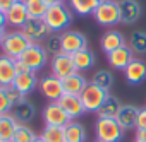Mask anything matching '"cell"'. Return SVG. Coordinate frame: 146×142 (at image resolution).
Returning a JSON list of instances; mask_svg holds the SVG:
<instances>
[{
	"mask_svg": "<svg viewBox=\"0 0 146 142\" xmlns=\"http://www.w3.org/2000/svg\"><path fill=\"white\" fill-rule=\"evenodd\" d=\"M43 21L46 22V26L52 33H60V31H65L69 28V24L72 22V14L64 4L52 5V7H48Z\"/></svg>",
	"mask_w": 146,
	"mask_h": 142,
	"instance_id": "obj_1",
	"label": "cell"
},
{
	"mask_svg": "<svg viewBox=\"0 0 146 142\" xmlns=\"http://www.w3.org/2000/svg\"><path fill=\"white\" fill-rule=\"evenodd\" d=\"M96 139L103 142H120L124 139V128L115 118H100L95 123Z\"/></svg>",
	"mask_w": 146,
	"mask_h": 142,
	"instance_id": "obj_2",
	"label": "cell"
},
{
	"mask_svg": "<svg viewBox=\"0 0 146 142\" xmlns=\"http://www.w3.org/2000/svg\"><path fill=\"white\" fill-rule=\"evenodd\" d=\"M79 98H81L83 106L88 113H98V110L102 108V105L108 98V91L93 84V82H88V86L84 87V91L81 93Z\"/></svg>",
	"mask_w": 146,
	"mask_h": 142,
	"instance_id": "obj_3",
	"label": "cell"
},
{
	"mask_svg": "<svg viewBox=\"0 0 146 142\" xmlns=\"http://www.w3.org/2000/svg\"><path fill=\"white\" fill-rule=\"evenodd\" d=\"M29 45H31V41L26 38V34L23 31H12V33H7L0 48H2V55L17 60Z\"/></svg>",
	"mask_w": 146,
	"mask_h": 142,
	"instance_id": "obj_4",
	"label": "cell"
},
{
	"mask_svg": "<svg viewBox=\"0 0 146 142\" xmlns=\"http://www.w3.org/2000/svg\"><path fill=\"white\" fill-rule=\"evenodd\" d=\"M93 17L102 26H115L120 22V11H119V0H102Z\"/></svg>",
	"mask_w": 146,
	"mask_h": 142,
	"instance_id": "obj_5",
	"label": "cell"
},
{
	"mask_svg": "<svg viewBox=\"0 0 146 142\" xmlns=\"http://www.w3.org/2000/svg\"><path fill=\"white\" fill-rule=\"evenodd\" d=\"M17 60L26 63L31 68V72H36L41 67H45V63L48 62V51L45 50V46H41L38 43H31Z\"/></svg>",
	"mask_w": 146,
	"mask_h": 142,
	"instance_id": "obj_6",
	"label": "cell"
},
{
	"mask_svg": "<svg viewBox=\"0 0 146 142\" xmlns=\"http://www.w3.org/2000/svg\"><path fill=\"white\" fill-rule=\"evenodd\" d=\"M50 68H52V76L58 77V79H64L67 76H72L76 74V65H74V60H72V55H67V53H58L55 57H52L50 60Z\"/></svg>",
	"mask_w": 146,
	"mask_h": 142,
	"instance_id": "obj_7",
	"label": "cell"
},
{
	"mask_svg": "<svg viewBox=\"0 0 146 142\" xmlns=\"http://www.w3.org/2000/svg\"><path fill=\"white\" fill-rule=\"evenodd\" d=\"M60 43H62V51L67 55H74L79 50L88 48V39L79 31H64L60 34Z\"/></svg>",
	"mask_w": 146,
	"mask_h": 142,
	"instance_id": "obj_8",
	"label": "cell"
},
{
	"mask_svg": "<svg viewBox=\"0 0 146 142\" xmlns=\"http://www.w3.org/2000/svg\"><path fill=\"white\" fill-rule=\"evenodd\" d=\"M38 87H40L41 94H43L50 103H57V101L64 96L62 79H58V77H55V76L41 77L40 82H38Z\"/></svg>",
	"mask_w": 146,
	"mask_h": 142,
	"instance_id": "obj_9",
	"label": "cell"
},
{
	"mask_svg": "<svg viewBox=\"0 0 146 142\" xmlns=\"http://www.w3.org/2000/svg\"><path fill=\"white\" fill-rule=\"evenodd\" d=\"M21 31L26 34V38L31 43H38V41L48 38L50 33H52L43 19H31V17L24 22V26L21 28Z\"/></svg>",
	"mask_w": 146,
	"mask_h": 142,
	"instance_id": "obj_10",
	"label": "cell"
},
{
	"mask_svg": "<svg viewBox=\"0 0 146 142\" xmlns=\"http://www.w3.org/2000/svg\"><path fill=\"white\" fill-rule=\"evenodd\" d=\"M43 120L45 125H52V127H65L69 122H72L58 103H48L43 108Z\"/></svg>",
	"mask_w": 146,
	"mask_h": 142,
	"instance_id": "obj_11",
	"label": "cell"
},
{
	"mask_svg": "<svg viewBox=\"0 0 146 142\" xmlns=\"http://www.w3.org/2000/svg\"><path fill=\"white\" fill-rule=\"evenodd\" d=\"M119 11H120L122 24H134L139 21V17L143 14L137 0H119Z\"/></svg>",
	"mask_w": 146,
	"mask_h": 142,
	"instance_id": "obj_12",
	"label": "cell"
},
{
	"mask_svg": "<svg viewBox=\"0 0 146 142\" xmlns=\"http://www.w3.org/2000/svg\"><path fill=\"white\" fill-rule=\"evenodd\" d=\"M57 103L64 108V111L69 115V118H70V120L79 118L83 113H86V110H84V106H83L81 98H79V96H76V94H65V93H64V96H62Z\"/></svg>",
	"mask_w": 146,
	"mask_h": 142,
	"instance_id": "obj_13",
	"label": "cell"
},
{
	"mask_svg": "<svg viewBox=\"0 0 146 142\" xmlns=\"http://www.w3.org/2000/svg\"><path fill=\"white\" fill-rule=\"evenodd\" d=\"M124 77L129 84L136 86V84H141L144 79H146V62L144 60H139V58H134L124 70Z\"/></svg>",
	"mask_w": 146,
	"mask_h": 142,
	"instance_id": "obj_14",
	"label": "cell"
},
{
	"mask_svg": "<svg viewBox=\"0 0 146 142\" xmlns=\"http://www.w3.org/2000/svg\"><path fill=\"white\" fill-rule=\"evenodd\" d=\"M17 77L16 72V60L5 55H0V86L7 87L12 86Z\"/></svg>",
	"mask_w": 146,
	"mask_h": 142,
	"instance_id": "obj_15",
	"label": "cell"
},
{
	"mask_svg": "<svg viewBox=\"0 0 146 142\" xmlns=\"http://www.w3.org/2000/svg\"><path fill=\"white\" fill-rule=\"evenodd\" d=\"M132 53H134V51H132L127 45H124V46H120V48H117V50H113L112 53L107 55V57H108V63H110L113 68H117V70H125V67L134 60Z\"/></svg>",
	"mask_w": 146,
	"mask_h": 142,
	"instance_id": "obj_16",
	"label": "cell"
},
{
	"mask_svg": "<svg viewBox=\"0 0 146 142\" xmlns=\"http://www.w3.org/2000/svg\"><path fill=\"white\" fill-rule=\"evenodd\" d=\"M5 19H7V24H11V26H16V28L24 26V22L29 19L24 0H17V2L5 12Z\"/></svg>",
	"mask_w": 146,
	"mask_h": 142,
	"instance_id": "obj_17",
	"label": "cell"
},
{
	"mask_svg": "<svg viewBox=\"0 0 146 142\" xmlns=\"http://www.w3.org/2000/svg\"><path fill=\"white\" fill-rule=\"evenodd\" d=\"M137 115H139V108L132 105H122L115 120L119 122V125L124 130H131V128H136L137 125Z\"/></svg>",
	"mask_w": 146,
	"mask_h": 142,
	"instance_id": "obj_18",
	"label": "cell"
},
{
	"mask_svg": "<svg viewBox=\"0 0 146 142\" xmlns=\"http://www.w3.org/2000/svg\"><path fill=\"white\" fill-rule=\"evenodd\" d=\"M19 127V122L12 113L0 115V142H12V137Z\"/></svg>",
	"mask_w": 146,
	"mask_h": 142,
	"instance_id": "obj_19",
	"label": "cell"
},
{
	"mask_svg": "<svg viewBox=\"0 0 146 142\" xmlns=\"http://www.w3.org/2000/svg\"><path fill=\"white\" fill-rule=\"evenodd\" d=\"M62 86H64V93L65 94H76V96H81V93L84 91V87L88 86V81L79 74H72V76H67L62 79Z\"/></svg>",
	"mask_w": 146,
	"mask_h": 142,
	"instance_id": "obj_20",
	"label": "cell"
},
{
	"mask_svg": "<svg viewBox=\"0 0 146 142\" xmlns=\"http://www.w3.org/2000/svg\"><path fill=\"white\" fill-rule=\"evenodd\" d=\"M124 45H125V39H124L122 33H119V31H115V29L107 31V33L102 36V39H100V46H102V50H103L107 55L112 53L113 50L124 46Z\"/></svg>",
	"mask_w": 146,
	"mask_h": 142,
	"instance_id": "obj_21",
	"label": "cell"
},
{
	"mask_svg": "<svg viewBox=\"0 0 146 142\" xmlns=\"http://www.w3.org/2000/svg\"><path fill=\"white\" fill-rule=\"evenodd\" d=\"M40 81H36V74L35 72H28V74H17V77H16V81H14V87L23 94V96H26V94H29L35 87H36V84H38Z\"/></svg>",
	"mask_w": 146,
	"mask_h": 142,
	"instance_id": "obj_22",
	"label": "cell"
},
{
	"mask_svg": "<svg viewBox=\"0 0 146 142\" xmlns=\"http://www.w3.org/2000/svg\"><path fill=\"white\" fill-rule=\"evenodd\" d=\"M12 115H14V118H16L19 123L26 125V123L31 122L33 116H35V106H33L28 99H23L21 103H17V105L12 106Z\"/></svg>",
	"mask_w": 146,
	"mask_h": 142,
	"instance_id": "obj_23",
	"label": "cell"
},
{
	"mask_svg": "<svg viewBox=\"0 0 146 142\" xmlns=\"http://www.w3.org/2000/svg\"><path fill=\"white\" fill-rule=\"evenodd\" d=\"M72 60H74V65H76V70L78 72H83V70H90L93 65H95V53L88 48L84 50H79L78 53L72 55Z\"/></svg>",
	"mask_w": 146,
	"mask_h": 142,
	"instance_id": "obj_24",
	"label": "cell"
},
{
	"mask_svg": "<svg viewBox=\"0 0 146 142\" xmlns=\"http://www.w3.org/2000/svg\"><path fill=\"white\" fill-rule=\"evenodd\" d=\"M65 142H84L86 140V128L79 122H69L65 127Z\"/></svg>",
	"mask_w": 146,
	"mask_h": 142,
	"instance_id": "obj_25",
	"label": "cell"
},
{
	"mask_svg": "<svg viewBox=\"0 0 146 142\" xmlns=\"http://www.w3.org/2000/svg\"><path fill=\"white\" fill-rule=\"evenodd\" d=\"M102 0H69L70 9L79 16H93V12L96 11V7L100 5Z\"/></svg>",
	"mask_w": 146,
	"mask_h": 142,
	"instance_id": "obj_26",
	"label": "cell"
},
{
	"mask_svg": "<svg viewBox=\"0 0 146 142\" xmlns=\"http://www.w3.org/2000/svg\"><path fill=\"white\" fill-rule=\"evenodd\" d=\"M120 106H122V105H120L119 98L108 94V98L105 99V103H103L102 108L98 110V116H100V118H115L117 113H119V110H120Z\"/></svg>",
	"mask_w": 146,
	"mask_h": 142,
	"instance_id": "obj_27",
	"label": "cell"
},
{
	"mask_svg": "<svg viewBox=\"0 0 146 142\" xmlns=\"http://www.w3.org/2000/svg\"><path fill=\"white\" fill-rule=\"evenodd\" d=\"M45 142H65V128L64 127H52V125H45L41 135H40Z\"/></svg>",
	"mask_w": 146,
	"mask_h": 142,
	"instance_id": "obj_28",
	"label": "cell"
},
{
	"mask_svg": "<svg viewBox=\"0 0 146 142\" xmlns=\"http://www.w3.org/2000/svg\"><path fill=\"white\" fill-rule=\"evenodd\" d=\"M24 4H26L28 14L31 19H43L48 11V5L43 0H24Z\"/></svg>",
	"mask_w": 146,
	"mask_h": 142,
	"instance_id": "obj_29",
	"label": "cell"
},
{
	"mask_svg": "<svg viewBox=\"0 0 146 142\" xmlns=\"http://www.w3.org/2000/svg\"><path fill=\"white\" fill-rule=\"evenodd\" d=\"M129 48L134 53L144 55L146 53V31H134L129 39Z\"/></svg>",
	"mask_w": 146,
	"mask_h": 142,
	"instance_id": "obj_30",
	"label": "cell"
},
{
	"mask_svg": "<svg viewBox=\"0 0 146 142\" xmlns=\"http://www.w3.org/2000/svg\"><path fill=\"white\" fill-rule=\"evenodd\" d=\"M91 82L108 91V89L112 87V84H113V76H112V72H108V70L102 68V70H98V72H95Z\"/></svg>",
	"mask_w": 146,
	"mask_h": 142,
	"instance_id": "obj_31",
	"label": "cell"
},
{
	"mask_svg": "<svg viewBox=\"0 0 146 142\" xmlns=\"http://www.w3.org/2000/svg\"><path fill=\"white\" fill-rule=\"evenodd\" d=\"M35 139H36V133L28 125L19 123V127H17V130L12 137V142H33Z\"/></svg>",
	"mask_w": 146,
	"mask_h": 142,
	"instance_id": "obj_32",
	"label": "cell"
},
{
	"mask_svg": "<svg viewBox=\"0 0 146 142\" xmlns=\"http://www.w3.org/2000/svg\"><path fill=\"white\" fill-rule=\"evenodd\" d=\"M45 50L48 53H52L53 57L62 53V43H60V34H50L46 38V45H45Z\"/></svg>",
	"mask_w": 146,
	"mask_h": 142,
	"instance_id": "obj_33",
	"label": "cell"
},
{
	"mask_svg": "<svg viewBox=\"0 0 146 142\" xmlns=\"http://www.w3.org/2000/svg\"><path fill=\"white\" fill-rule=\"evenodd\" d=\"M12 110V103L9 101L7 94H5V87L0 86V115H5Z\"/></svg>",
	"mask_w": 146,
	"mask_h": 142,
	"instance_id": "obj_34",
	"label": "cell"
},
{
	"mask_svg": "<svg viewBox=\"0 0 146 142\" xmlns=\"http://www.w3.org/2000/svg\"><path fill=\"white\" fill-rule=\"evenodd\" d=\"M5 94H7L9 101L12 103V106H14V105H17V103H21V101L24 99V96H23V94L14 87V86H7V87H5Z\"/></svg>",
	"mask_w": 146,
	"mask_h": 142,
	"instance_id": "obj_35",
	"label": "cell"
},
{
	"mask_svg": "<svg viewBox=\"0 0 146 142\" xmlns=\"http://www.w3.org/2000/svg\"><path fill=\"white\" fill-rule=\"evenodd\" d=\"M136 128H143V130H146V108H141V110H139Z\"/></svg>",
	"mask_w": 146,
	"mask_h": 142,
	"instance_id": "obj_36",
	"label": "cell"
},
{
	"mask_svg": "<svg viewBox=\"0 0 146 142\" xmlns=\"http://www.w3.org/2000/svg\"><path fill=\"white\" fill-rule=\"evenodd\" d=\"M16 72L17 74H28V72H31V68L26 63H23L21 60H16Z\"/></svg>",
	"mask_w": 146,
	"mask_h": 142,
	"instance_id": "obj_37",
	"label": "cell"
},
{
	"mask_svg": "<svg viewBox=\"0 0 146 142\" xmlns=\"http://www.w3.org/2000/svg\"><path fill=\"white\" fill-rule=\"evenodd\" d=\"M16 2H17V0H0V11H2V12H7Z\"/></svg>",
	"mask_w": 146,
	"mask_h": 142,
	"instance_id": "obj_38",
	"label": "cell"
},
{
	"mask_svg": "<svg viewBox=\"0 0 146 142\" xmlns=\"http://www.w3.org/2000/svg\"><path fill=\"white\" fill-rule=\"evenodd\" d=\"M136 140L137 142H146V130L136 128Z\"/></svg>",
	"mask_w": 146,
	"mask_h": 142,
	"instance_id": "obj_39",
	"label": "cell"
},
{
	"mask_svg": "<svg viewBox=\"0 0 146 142\" xmlns=\"http://www.w3.org/2000/svg\"><path fill=\"white\" fill-rule=\"evenodd\" d=\"M43 2H45L48 7H52V5H62L65 0H43Z\"/></svg>",
	"mask_w": 146,
	"mask_h": 142,
	"instance_id": "obj_40",
	"label": "cell"
},
{
	"mask_svg": "<svg viewBox=\"0 0 146 142\" xmlns=\"http://www.w3.org/2000/svg\"><path fill=\"white\" fill-rule=\"evenodd\" d=\"M5 24H7V19H5V12H2V11H0V28H5Z\"/></svg>",
	"mask_w": 146,
	"mask_h": 142,
	"instance_id": "obj_41",
	"label": "cell"
},
{
	"mask_svg": "<svg viewBox=\"0 0 146 142\" xmlns=\"http://www.w3.org/2000/svg\"><path fill=\"white\" fill-rule=\"evenodd\" d=\"M5 36H7L5 28H0V46H2V43H4V39H5Z\"/></svg>",
	"mask_w": 146,
	"mask_h": 142,
	"instance_id": "obj_42",
	"label": "cell"
},
{
	"mask_svg": "<svg viewBox=\"0 0 146 142\" xmlns=\"http://www.w3.org/2000/svg\"><path fill=\"white\" fill-rule=\"evenodd\" d=\"M33 142H45V140H43V139H41V137H36V139H35V140H33Z\"/></svg>",
	"mask_w": 146,
	"mask_h": 142,
	"instance_id": "obj_43",
	"label": "cell"
},
{
	"mask_svg": "<svg viewBox=\"0 0 146 142\" xmlns=\"http://www.w3.org/2000/svg\"><path fill=\"white\" fill-rule=\"evenodd\" d=\"M95 142H103V140H98V139H96V140H95Z\"/></svg>",
	"mask_w": 146,
	"mask_h": 142,
	"instance_id": "obj_44",
	"label": "cell"
},
{
	"mask_svg": "<svg viewBox=\"0 0 146 142\" xmlns=\"http://www.w3.org/2000/svg\"><path fill=\"white\" fill-rule=\"evenodd\" d=\"M136 142H137V140H136Z\"/></svg>",
	"mask_w": 146,
	"mask_h": 142,
	"instance_id": "obj_45",
	"label": "cell"
}]
</instances>
